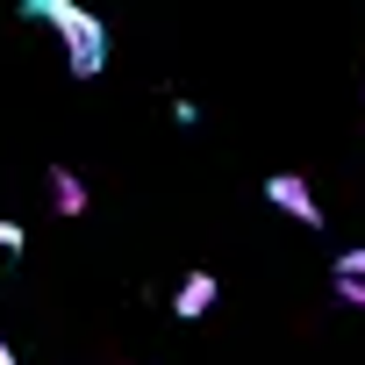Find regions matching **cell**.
Here are the masks:
<instances>
[{
  "mask_svg": "<svg viewBox=\"0 0 365 365\" xmlns=\"http://www.w3.org/2000/svg\"><path fill=\"white\" fill-rule=\"evenodd\" d=\"M22 15L58 29V43H65V58H72V79H93V72L108 65V29L79 8V0H22Z\"/></svg>",
  "mask_w": 365,
  "mask_h": 365,
  "instance_id": "cell-1",
  "label": "cell"
},
{
  "mask_svg": "<svg viewBox=\"0 0 365 365\" xmlns=\"http://www.w3.org/2000/svg\"><path fill=\"white\" fill-rule=\"evenodd\" d=\"M265 201H272L279 215H294L301 230H322V201H315V187H308L301 172H272V179H265Z\"/></svg>",
  "mask_w": 365,
  "mask_h": 365,
  "instance_id": "cell-2",
  "label": "cell"
},
{
  "mask_svg": "<svg viewBox=\"0 0 365 365\" xmlns=\"http://www.w3.org/2000/svg\"><path fill=\"white\" fill-rule=\"evenodd\" d=\"M208 308H215V272H187L179 294H172V315H179V322H201Z\"/></svg>",
  "mask_w": 365,
  "mask_h": 365,
  "instance_id": "cell-3",
  "label": "cell"
},
{
  "mask_svg": "<svg viewBox=\"0 0 365 365\" xmlns=\"http://www.w3.org/2000/svg\"><path fill=\"white\" fill-rule=\"evenodd\" d=\"M51 208L72 222V215H86V179L72 172V165H51Z\"/></svg>",
  "mask_w": 365,
  "mask_h": 365,
  "instance_id": "cell-4",
  "label": "cell"
},
{
  "mask_svg": "<svg viewBox=\"0 0 365 365\" xmlns=\"http://www.w3.org/2000/svg\"><path fill=\"white\" fill-rule=\"evenodd\" d=\"M336 294H344L351 308H365V251H344V258H336Z\"/></svg>",
  "mask_w": 365,
  "mask_h": 365,
  "instance_id": "cell-5",
  "label": "cell"
},
{
  "mask_svg": "<svg viewBox=\"0 0 365 365\" xmlns=\"http://www.w3.org/2000/svg\"><path fill=\"white\" fill-rule=\"evenodd\" d=\"M8 265H22V230L0 222V272H8Z\"/></svg>",
  "mask_w": 365,
  "mask_h": 365,
  "instance_id": "cell-6",
  "label": "cell"
},
{
  "mask_svg": "<svg viewBox=\"0 0 365 365\" xmlns=\"http://www.w3.org/2000/svg\"><path fill=\"white\" fill-rule=\"evenodd\" d=\"M0 365H15V351H8V336H0Z\"/></svg>",
  "mask_w": 365,
  "mask_h": 365,
  "instance_id": "cell-7",
  "label": "cell"
}]
</instances>
